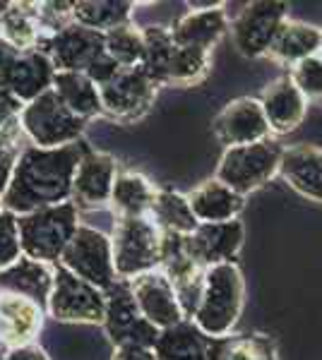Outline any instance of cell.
<instances>
[{
    "instance_id": "6da1fadb",
    "label": "cell",
    "mask_w": 322,
    "mask_h": 360,
    "mask_svg": "<svg viewBox=\"0 0 322 360\" xmlns=\"http://www.w3.org/2000/svg\"><path fill=\"white\" fill-rule=\"evenodd\" d=\"M92 144L87 139L58 149L25 147L17 156L15 173L8 193L3 195V209L15 217L70 202L73 176L80 159Z\"/></svg>"
},
{
    "instance_id": "7a4b0ae2",
    "label": "cell",
    "mask_w": 322,
    "mask_h": 360,
    "mask_svg": "<svg viewBox=\"0 0 322 360\" xmlns=\"http://www.w3.org/2000/svg\"><path fill=\"white\" fill-rule=\"evenodd\" d=\"M245 307V278L236 262L216 264L204 269V288L195 315V324L207 339H221L233 334V327Z\"/></svg>"
},
{
    "instance_id": "3957f363",
    "label": "cell",
    "mask_w": 322,
    "mask_h": 360,
    "mask_svg": "<svg viewBox=\"0 0 322 360\" xmlns=\"http://www.w3.org/2000/svg\"><path fill=\"white\" fill-rule=\"evenodd\" d=\"M80 229V212L70 202L17 217L20 250L29 259L54 266Z\"/></svg>"
},
{
    "instance_id": "277c9868",
    "label": "cell",
    "mask_w": 322,
    "mask_h": 360,
    "mask_svg": "<svg viewBox=\"0 0 322 360\" xmlns=\"http://www.w3.org/2000/svg\"><path fill=\"white\" fill-rule=\"evenodd\" d=\"M111 252H113V269L120 281L147 274L159 269L163 233L149 217L116 219L111 231Z\"/></svg>"
},
{
    "instance_id": "5b68a950",
    "label": "cell",
    "mask_w": 322,
    "mask_h": 360,
    "mask_svg": "<svg viewBox=\"0 0 322 360\" xmlns=\"http://www.w3.org/2000/svg\"><path fill=\"white\" fill-rule=\"evenodd\" d=\"M282 149L284 147H279V142H274L272 137L243 147H228L221 154L214 178L236 195L248 197L279 176Z\"/></svg>"
},
{
    "instance_id": "8992f818",
    "label": "cell",
    "mask_w": 322,
    "mask_h": 360,
    "mask_svg": "<svg viewBox=\"0 0 322 360\" xmlns=\"http://www.w3.org/2000/svg\"><path fill=\"white\" fill-rule=\"evenodd\" d=\"M20 125L25 139L39 149H58L85 139L87 120L78 118L54 89L34 98L20 111Z\"/></svg>"
},
{
    "instance_id": "52a82bcc",
    "label": "cell",
    "mask_w": 322,
    "mask_h": 360,
    "mask_svg": "<svg viewBox=\"0 0 322 360\" xmlns=\"http://www.w3.org/2000/svg\"><path fill=\"white\" fill-rule=\"evenodd\" d=\"M161 86L147 75L142 65L120 68L111 82L99 86L104 118L120 125H132L151 111Z\"/></svg>"
},
{
    "instance_id": "ba28073f",
    "label": "cell",
    "mask_w": 322,
    "mask_h": 360,
    "mask_svg": "<svg viewBox=\"0 0 322 360\" xmlns=\"http://www.w3.org/2000/svg\"><path fill=\"white\" fill-rule=\"evenodd\" d=\"M106 310V293L70 274L66 266L54 264V288L46 315L66 324H101Z\"/></svg>"
},
{
    "instance_id": "9c48e42d",
    "label": "cell",
    "mask_w": 322,
    "mask_h": 360,
    "mask_svg": "<svg viewBox=\"0 0 322 360\" xmlns=\"http://www.w3.org/2000/svg\"><path fill=\"white\" fill-rule=\"evenodd\" d=\"M58 264L66 266L70 274L82 281L97 286L99 291H109L118 276L113 269V252H111V238L99 229L80 224L78 233L68 243Z\"/></svg>"
},
{
    "instance_id": "30bf717a",
    "label": "cell",
    "mask_w": 322,
    "mask_h": 360,
    "mask_svg": "<svg viewBox=\"0 0 322 360\" xmlns=\"http://www.w3.org/2000/svg\"><path fill=\"white\" fill-rule=\"evenodd\" d=\"M286 17H289V3H284V0H253V3H248L228 27L233 49L243 58H265L274 34Z\"/></svg>"
},
{
    "instance_id": "8fae6325",
    "label": "cell",
    "mask_w": 322,
    "mask_h": 360,
    "mask_svg": "<svg viewBox=\"0 0 322 360\" xmlns=\"http://www.w3.org/2000/svg\"><path fill=\"white\" fill-rule=\"evenodd\" d=\"M106 293V310H104V334L113 344L118 346H149L154 348L159 339V329L151 327L147 319L142 317L140 307L135 305V298L130 293V283L116 281Z\"/></svg>"
},
{
    "instance_id": "7c38bea8",
    "label": "cell",
    "mask_w": 322,
    "mask_h": 360,
    "mask_svg": "<svg viewBox=\"0 0 322 360\" xmlns=\"http://www.w3.org/2000/svg\"><path fill=\"white\" fill-rule=\"evenodd\" d=\"M118 161L113 154L89 147L80 159L78 171L73 176L70 188V205L78 212H97L109 209L111 190H113L116 176H118Z\"/></svg>"
},
{
    "instance_id": "4fadbf2b",
    "label": "cell",
    "mask_w": 322,
    "mask_h": 360,
    "mask_svg": "<svg viewBox=\"0 0 322 360\" xmlns=\"http://www.w3.org/2000/svg\"><path fill=\"white\" fill-rule=\"evenodd\" d=\"M37 51L49 56L56 72H87L99 56L106 53L104 34L80 27L75 22L41 39Z\"/></svg>"
},
{
    "instance_id": "5bb4252c",
    "label": "cell",
    "mask_w": 322,
    "mask_h": 360,
    "mask_svg": "<svg viewBox=\"0 0 322 360\" xmlns=\"http://www.w3.org/2000/svg\"><path fill=\"white\" fill-rule=\"evenodd\" d=\"M245 243V226L241 219L224 224H200L183 238L185 255L204 269L216 264L236 262Z\"/></svg>"
},
{
    "instance_id": "9a60e30c",
    "label": "cell",
    "mask_w": 322,
    "mask_h": 360,
    "mask_svg": "<svg viewBox=\"0 0 322 360\" xmlns=\"http://www.w3.org/2000/svg\"><path fill=\"white\" fill-rule=\"evenodd\" d=\"M212 132L219 144L228 147H243L269 139V125L262 113V106L255 96H238L228 101L212 120Z\"/></svg>"
},
{
    "instance_id": "2e32d148",
    "label": "cell",
    "mask_w": 322,
    "mask_h": 360,
    "mask_svg": "<svg viewBox=\"0 0 322 360\" xmlns=\"http://www.w3.org/2000/svg\"><path fill=\"white\" fill-rule=\"evenodd\" d=\"M128 283H130L135 305L140 307L142 317L147 319L151 327L163 332V329H171L175 324L185 322V315L178 305L173 286L168 283V278L163 276L161 269L147 271V274L132 278Z\"/></svg>"
},
{
    "instance_id": "e0dca14e",
    "label": "cell",
    "mask_w": 322,
    "mask_h": 360,
    "mask_svg": "<svg viewBox=\"0 0 322 360\" xmlns=\"http://www.w3.org/2000/svg\"><path fill=\"white\" fill-rule=\"evenodd\" d=\"M46 310L17 293H0V346L5 351L37 344L46 322Z\"/></svg>"
},
{
    "instance_id": "ac0fdd59",
    "label": "cell",
    "mask_w": 322,
    "mask_h": 360,
    "mask_svg": "<svg viewBox=\"0 0 322 360\" xmlns=\"http://www.w3.org/2000/svg\"><path fill=\"white\" fill-rule=\"evenodd\" d=\"M257 101H260L272 135H289V132L298 130V125H303V120H306L308 101L291 82L289 72L274 77L262 89Z\"/></svg>"
},
{
    "instance_id": "d6986e66",
    "label": "cell",
    "mask_w": 322,
    "mask_h": 360,
    "mask_svg": "<svg viewBox=\"0 0 322 360\" xmlns=\"http://www.w3.org/2000/svg\"><path fill=\"white\" fill-rule=\"evenodd\" d=\"M224 8V3H216L212 8H190V13H185L171 27L173 41L185 49H200L212 53V49L226 37L231 27Z\"/></svg>"
},
{
    "instance_id": "ffe728a7",
    "label": "cell",
    "mask_w": 322,
    "mask_h": 360,
    "mask_svg": "<svg viewBox=\"0 0 322 360\" xmlns=\"http://www.w3.org/2000/svg\"><path fill=\"white\" fill-rule=\"evenodd\" d=\"M0 75H3L5 84L10 86V91L15 94L17 101L22 106H27L34 98L46 94L49 89H54L56 68L51 65L46 53H41V51H27V53H20V58H17L13 65Z\"/></svg>"
},
{
    "instance_id": "44dd1931",
    "label": "cell",
    "mask_w": 322,
    "mask_h": 360,
    "mask_svg": "<svg viewBox=\"0 0 322 360\" xmlns=\"http://www.w3.org/2000/svg\"><path fill=\"white\" fill-rule=\"evenodd\" d=\"M279 176L289 188L313 202H322V149L315 144H294L282 149Z\"/></svg>"
},
{
    "instance_id": "7402d4cb",
    "label": "cell",
    "mask_w": 322,
    "mask_h": 360,
    "mask_svg": "<svg viewBox=\"0 0 322 360\" xmlns=\"http://www.w3.org/2000/svg\"><path fill=\"white\" fill-rule=\"evenodd\" d=\"M190 209L195 214L197 224H224L241 217L245 209V197L236 195L231 188L219 183L216 178H209L192 188L188 195Z\"/></svg>"
},
{
    "instance_id": "603a6c76",
    "label": "cell",
    "mask_w": 322,
    "mask_h": 360,
    "mask_svg": "<svg viewBox=\"0 0 322 360\" xmlns=\"http://www.w3.org/2000/svg\"><path fill=\"white\" fill-rule=\"evenodd\" d=\"M320 41H322V27L286 17L282 27L277 29V34H274L267 58H272L274 63L294 68L296 63L318 56Z\"/></svg>"
},
{
    "instance_id": "cb8c5ba5",
    "label": "cell",
    "mask_w": 322,
    "mask_h": 360,
    "mask_svg": "<svg viewBox=\"0 0 322 360\" xmlns=\"http://www.w3.org/2000/svg\"><path fill=\"white\" fill-rule=\"evenodd\" d=\"M54 288V266L41 264L22 255L17 262L0 271V293H17L34 300L46 310L49 295Z\"/></svg>"
},
{
    "instance_id": "d4e9b609",
    "label": "cell",
    "mask_w": 322,
    "mask_h": 360,
    "mask_svg": "<svg viewBox=\"0 0 322 360\" xmlns=\"http://www.w3.org/2000/svg\"><path fill=\"white\" fill-rule=\"evenodd\" d=\"M154 183L137 171H118L111 190L109 212L116 219H130V217H147L151 202L156 197Z\"/></svg>"
},
{
    "instance_id": "484cf974",
    "label": "cell",
    "mask_w": 322,
    "mask_h": 360,
    "mask_svg": "<svg viewBox=\"0 0 322 360\" xmlns=\"http://www.w3.org/2000/svg\"><path fill=\"white\" fill-rule=\"evenodd\" d=\"M54 91L70 111L87 123L104 115L99 86L85 72H56Z\"/></svg>"
},
{
    "instance_id": "4316f807",
    "label": "cell",
    "mask_w": 322,
    "mask_h": 360,
    "mask_svg": "<svg viewBox=\"0 0 322 360\" xmlns=\"http://www.w3.org/2000/svg\"><path fill=\"white\" fill-rule=\"evenodd\" d=\"M147 217L156 224V229L161 233H171V236H190L192 231L197 229V219L190 209L188 197L178 190H168V188H159L156 190V197L151 202V209Z\"/></svg>"
},
{
    "instance_id": "83f0119b",
    "label": "cell",
    "mask_w": 322,
    "mask_h": 360,
    "mask_svg": "<svg viewBox=\"0 0 322 360\" xmlns=\"http://www.w3.org/2000/svg\"><path fill=\"white\" fill-rule=\"evenodd\" d=\"M207 360H279V351L267 334H228L209 339Z\"/></svg>"
},
{
    "instance_id": "f1b7e54d",
    "label": "cell",
    "mask_w": 322,
    "mask_h": 360,
    "mask_svg": "<svg viewBox=\"0 0 322 360\" xmlns=\"http://www.w3.org/2000/svg\"><path fill=\"white\" fill-rule=\"evenodd\" d=\"M207 336L190 319H185L171 329L159 332L154 353L156 360H207Z\"/></svg>"
},
{
    "instance_id": "f546056e",
    "label": "cell",
    "mask_w": 322,
    "mask_h": 360,
    "mask_svg": "<svg viewBox=\"0 0 322 360\" xmlns=\"http://www.w3.org/2000/svg\"><path fill=\"white\" fill-rule=\"evenodd\" d=\"M132 0H75L73 22L92 32L106 34L111 29L132 22Z\"/></svg>"
},
{
    "instance_id": "4dcf8cb0",
    "label": "cell",
    "mask_w": 322,
    "mask_h": 360,
    "mask_svg": "<svg viewBox=\"0 0 322 360\" xmlns=\"http://www.w3.org/2000/svg\"><path fill=\"white\" fill-rule=\"evenodd\" d=\"M0 37L10 46H15L20 53L37 51L39 41L44 39L39 25L37 3H13L10 10L0 17Z\"/></svg>"
},
{
    "instance_id": "1f68e13d",
    "label": "cell",
    "mask_w": 322,
    "mask_h": 360,
    "mask_svg": "<svg viewBox=\"0 0 322 360\" xmlns=\"http://www.w3.org/2000/svg\"><path fill=\"white\" fill-rule=\"evenodd\" d=\"M209 70H212V53L175 44L171 60L166 65V75H163V86H180V89L195 86L204 82Z\"/></svg>"
},
{
    "instance_id": "d6a6232c",
    "label": "cell",
    "mask_w": 322,
    "mask_h": 360,
    "mask_svg": "<svg viewBox=\"0 0 322 360\" xmlns=\"http://www.w3.org/2000/svg\"><path fill=\"white\" fill-rule=\"evenodd\" d=\"M104 49L118 63L120 68H137L144 60V37L142 27H135L132 22L116 27L104 34Z\"/></svg>"
},
{
    "instance_id": "836d02e7",
    "label": "cell",
    "mask_w": 322,
    "mask_h": 360,
    "mask_svg": "<svg viewBox=\"0 0 322 360\" xmlns=\"http://www.w3.org/2000/svg\"><path fill=\"white\" fill-rule=\"evenodd\" d=\"M144 37V60L142 68L156 84L163 86V75H166V65L171 60V53L175 49V41L171 37V27L163 25H149L142 27Z\"/></svg>"
},
{
    "instance_id": "e575fe53",
    "label": "cell",
    "mask_w": 322,
    "mask_h": 360,
    "mask_svg": "<svg viewBox=\"0 0 322 360\" xmlns=\"http://www.w3.org/2000/svg\"><path fill=\"white\" fill-rule=\"evenodd\" d=\"M289 77L306 101H322V58L313 56L289 68Z\"/></svg>"
},
{
    "instance_id": "d590c367",
    "label": "cell",
    "mask_w": 322,
    "mask_h": 360,
    "mask_svg": "<svg viewBox=\"0 0 322 360\" xmlns=\"http://www.w3.org/2000/svg\"><path fill=\"white\" fill-rule=\"evenodd\" d=\"M22 257L20 233H17V217L10 212H0V271Z\"/></svg>"
},
{
    "instance_id": "8d00e7d4",
    "label": "cell",
    "mask_w": 322,
    "mask_h": 360,
    "mask_svg": "<svg viewBox=\"0 0 322 360\" xmlns=\"http://www.w3.org/2000/svg\"><path fill=\"white\" fill-rule=\"evenodd\" d=\"M22 139H25V132H22V125H20V115L0 118V154L20 152Z\"/></svg>"
},
{
    "instance_id": "74e56055",
    "label": "cell",
    "mask_w": 322,
    "mask_h": 360,
    "mask_svg": "<svg viewBox=\"0 0 322 360\" xmlns=\"http://www.w3.org/2000/svg\"><path fill=\"white\" fill-rule=\"evenodd\" d=\"M111 360H156V353L149 346H118Z\"/></svg>"
},
{
    "instance_id": "f35d334b",
    "label": "cell",
    "mask_w": 322,
    "mask_h": 360,
    "mask_svg": "<svg viewBox=\"0 0 322 360\" xmlns=\"http://www.w3.org/2000/svg\"><path fill=\"white\" fill-rule=\"evenodd\" d=\"M22 103L17 101L15 94L10 91V86L5 84L3 75H0V118H10V115H20L22 111Z\"/></svg>"
},
{
    "instance_id": "ab89813d",
    "label": "cell",
    "mask_w": 322,
    "mask_h": 360,
    "mask_svg": "<svg viewBox=\"0 0 322 360\" xmlns=\"http://www.w3.org/2000/svg\"><path fill=\"white\" fill-rule=\"evenodd\" d=\"M20 152H22V149H20ZM20 152H5V154H0V197L8 193L10 180H13L15 164H17V156H20Z\"/></svg>"
},
{
    "instance_id": "60d3db41",
    "label": "cell",
    "mask_w": 322,
    "mask_h": 360,
    "mask_svg": "<svg viewBox=\"0 0 322 360\" xmlns=\"http://www.w3.org/2000/svg\"><path fill=\"white\" fill-rule=\"evenodd\" d=\"M5 360H51V358L39 344H29V346L8 351V353H5Z\"/></svg>"
},
{
    "instance_id": "b9f144b4",
    "label": "cell",
    "mask_w": 322,
    "mask_h": 360,
    "mask_svg": "<svg viewBox=\"0 0 322 360\" xmlns=\"http://www.w3.org/2000/svg\"><path fill=\"white\" fill-rule=\"evenodd\" d=\"M17 58H20V51H17L15 46H10L3 37H0V72H5V70L13 65Z\"/></svg>"
},
{
    "instance_id": "7bdbcfd3",
    "label": "cell",
    "mask_w": 322,
    "mask_h": 360,
    "mask_svg": "<svg viewBox=\"0 0 322 360\" xmlns=\"http://www.w3.org/2000/svg\"><path fill=\"white\" fill-rule=\"evenodd\" d=\"M5 353H8V351H5V348L0 346V360H5Z\"/></svg>"
},
{
    "instance_id": "ee69618b",
    "label": "cell",
    "mask_w": 322,
    "mask_h": 360,
    "mask_svg": "<svg viewBox=\"0 0 322 360\" xmlns=\"http://www.w3.org/2000/svg\"><path fill=\"white\" fill-rule=\"evenodd\" d=\"M318 56L322 58V41H320V51H318Z\"/></svg>"
},
{
    "instance_id": "f6af8a7d",
    "label": "cell",
    "mask_w": 322,
    "mask_h": 360,
    "mask_svg": "<svg viewBox=\"0 0 322 360\" xmlns=\"http://www.w3.org/2000/svg\"><path fill=\"white\" fill-rule=\"evenodd\" d=\"M0 212H3V197H0Z\"/></svg>"
}]
</instances>
